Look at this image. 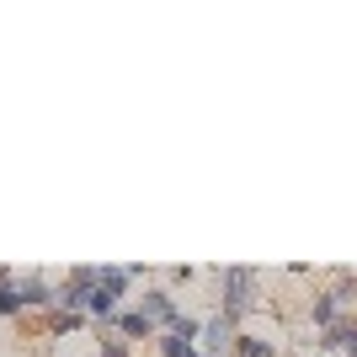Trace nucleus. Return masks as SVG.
<instances>
[{
    "mask_svg": "<svg viewBox=\"0 0 357 357\" xmlns=\"http://www.w3.org/2000/svg\"><path fill=\"white\" fill-rule=\"evenodd\" d=\"M139 314H144L149 326H171V320H176V304H171V294H160V288H149L144 294V304H139Z\"/></svg>",
    "mask_w": 357,
    "mask_h": 357,
    "instance_id": "obj_3",
    "label": "nucleus"
},
{
    "mask_svg": "<svg viewBox=\"0 0 357 357\" xmlns=\"http://www.w3.org/2000/svg\"><path fill=\"white\" fill-rule=\"evenodd\" d=\"M16 310H22V288L0 283V314H16Z\"/></svg>",
    "mask_w": 357,
    "mask_h": 357,
    "instance_id": "obj_11",
    "label": "nucleus"
},
{
    "mask_svg": "<svg viewBox=\"0 0 357 357\" xmlns=\"http://www.w3.org/2000/svg\"><path fill=\"white\" fill-rule=\"evenodd\" d=\"M229 352L235 357H272V342H261V336H235Z\"/></svg>",
    "mask_w": 357,
    "mask_h": 357,
    "instance_id": "obj_8",
    "label": "nucleus"
},
{
    "mask_svg": "<svg viewBox=\"0 0 357 357\" xmlns=\"http://www.w3.org/2000/svg\"><path fill=\"white\" fill-rule=\"evenodd\" d=\"M171 336H187V342H197V336H203V326H197L192 314H176V320H171Z\"/></svg>",
    "mask_w": 357,
    "mask_h": 357,
    "instance_id": "obj_10",
    "label": "nucleus"
},
{
    "mask_svg": "<svg viewBox=\"0 0 357 357\" xmlns=\"http://www.w3.org/2000/svg\"><path fill=\"white\" fill-rule=\"evenodd\" d=\"M102 357H128V347H123V342H107V352Z\"/></svg>",
    "mask_w": 357,
    "mask_h": 357,
    "instance_id": "obj_12",
    "label": "nucleus"
},
{
    "mask_svg": "<svg viewBox=\"0 0 357 357\" xmlns=\"http://www.w3.org/2000/svg\"><path fill=\"white\" fill-rule=\"evenodd\" d=\"M112 326H118L123 336H134V342H139V336H144V342H149V336H155V326H149V320H144V314H139V310H123L118 320H112Z\"/></svg>",
    "mask_w": 357,
    "mask_h": 357,
    "instance_id": "obj_5",
    "label": "nucleus"
},
{
    "mask_svg": "<svg viewBox=\"0 0 357 357\" xmlns=\"http://www.w3.org/2000/svg\"><path fill=\"white\" fill-rule=\"evenodd\" d=\"M22 304H59V294H54L43 278H27V283H22Z\"/></svg>",
    "mask_w": 357,
    "mask_h": 357,
    "instance_id": "obj_7",
    "label": "nucleus"
},
{
    "mask_svg": "<svg viewBox=\"0 0 357 357\" xmlns=\"http://www.w3.org/2000/svg\"><path fill=\"white\" fill-rule=\"evenodd\" d=\"M310 320L320 331H331L336 320H342V304H336V294H314V304H310Z\"/></svg>",
    "mask_w": 357,
    "mask_h": 357,
    "instance_id": "obj_4",
    "label": "nucleus"
},
{
    "mask_svg": "<svg viewBox=\"0 0 357 357\" xmlns=\"http://www.w3.org/2000/svg\"><path fill=\"white\" fill-rule=\"evenodd\" d=\"M219 278H224V320H229V326H240V320L256 310L261 272H251V267H224Z\"/></svg>",
    "mask_w": 357,
    "mask_h": 357,
    "instance_id": "obj_1",
    "label": "nucleus"
},
{
    "mask_svg": "<svg viewBox=\"0 0 357 357\" xmlns=\"http://www.w3.org/2000/svg\"><path fill=\"white\" fill-rule=\"evenodd\" d=\"M203 347H208V352H229V320H224V314H213L208 326H203Z\"/></svg>",
    "mask_w": 357,
    "mask_h": 357,
    "instance_id": "obj_6",
    "label": "nucleus"
},
{
    "mask_svg": "<svg viewBox=\"0 0 357 357\" xmlns=\"http://www.w3.org/2000/svg\"><path fill=\"white\" fill-rule=\"evenodd\" d=\"M160 352L165 357H197V347L187 342V336H171V331H165V336H160Z\"/></svg>",
    "mask_w": 357,
    "mask_h": 357,
    "instance_id": "obj_9",
    "label": "nucleus"
},
{
    "mask_svg": "<svg viewBox=\"0 0 357 357\" xmlns=\"http://www.w3.org/2000/svg\"><path fill=\"white\" fill-rule=\"evenodd\" d=\"M320 347H326V352H342V357H357V320L342 314L331 331H320Z\"/></svg>",
    "mask_w": 357,
    "mask_h": 357,
    "instance_id": "obj_2",
    "label": "nucleus"
}]
</instances>
